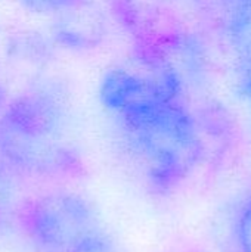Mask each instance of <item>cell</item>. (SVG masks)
Segmentation results:
<instances>
[{
  "label": "cell",
  "instance_id": "3",
  "mask_svg": "<svg viewBox=\"0 0 251 252\" xmlns=\"http://www.w3.org/2000/svg\"><path fill=\"white\" fill-rule=\"evenodd\" d=\"M21 224L31 242L43 252H68L99 229L95 207L74 192H49L24 205Z\"/></svg>",
  "mask_w": 251,
  "mask_h": 252
},
{
  "label": "cell",
  "instance_id": "9",
  "mask_svg": "<svg viewBox=\"0 0 251 252\" xmlns=\"http://www.w3.org/2000/svg\"><path fill=\"white\" fill-rule=\"evenodd\" d=\"M235 235L240 252H251V195L238 214Z\"/></svg>",
  "mask_w": 251,
  "mask_h": 252
},
{
  "label": "cell",
  "instance_id": "7",
  "mask_svg": "<svg viewBox=\"0 0 251 252\" xmlns=\"http://www.w3.org/2000/svg\"><path fill=\"white\" fill-rule=\"evenodd\" d=\"M19 199V190L13 177V170L0 161V229L6 227L15 217Z\"/></svg>",
  "mask_w": 251,
  "mask_h": 252
},
{
  "label": "cell",
  "instance_id": "5",
  "mask_svg": "<svg viewBox=\"0 0 251 252\" xmlns=\"http://www.w3.org/2000/svg\"><path fill=\"white\" fill-rule=\"evenodd\" d=\"M52 32L68 49H93L107 35V18L92 0H67L52 12Z\"/></svg>",
  "mask_w": 251,
  "mask_h": 252
},
{
  "label": "cell",
  "instance_id": "10",
  "mask_svg": "<svg viewBox=\"0 0 251 252\" xmlns=\"http://www.w3.org/2000/svg\"><path fill=\"white\" fill-rule=\"evenodd\" d=\"M21 1L36 12H41V13L50 12L52 13L55 9H58L67 0H21Z\"/></svg>",
  "mask_w": 251,
  "mask_h": 252
},
{
  "label": "cell",
  "instance_id": "8",
  "mask_svg": "<svg viewBox=\"0 0 251 252\" xmlns=\"http://www.w3.org/2000/svg\"><path fill=\"white\" fill-rule=\"evenodd\" d=\"M68 252H120L117 244L101 229L92 232Z\"/></svg>",
  "mask_w": 251,
  "mask_h": 252
},
{
  "label": "cell",
  "instance_id": "11",
  "mask_svg": "<svg viewBox=\"0 0 251 252\" xmlns=\"http://www.w3.org/2000/svg\"><path fill=\"white\" fill-rule=\"evenodd\" d=\"M1 103H3V92H1V87H0V109H1Z\"/></svg>",
  "mask_w": 251,
  "mask_h": 252
},
{
  "label": "cell",
  "instance_id": "1",
  "mask_svg": "<svg viewBox=\"0 0 251 252\" xmlns=\"http://www.w3.org/2000/svg\"><path fill=\"white\" fill-rule=\"evenodd\" d=\"M67 114L53 90L18 96L0 115V161L30 176L61 179L81 173V162L65 139Z\"/></svg>",
  "mask_w": 251,
  "mask_h": 252
},
{
  "label": "cell",
  "instance_id": "2",
  "mask_svg": "<svg viewBox=\"0 0 251 252\" xmlns=\"http://www.w3.org/2000/svg\"><path fill=\"white\" fill-rule=\"evenodd\" d=\"M121 120L127 143L154 192H172L198 165L203 140L194 117L178 99L158 102Z\"/></svg>",
  "mask_w": 251,
  "mask_h": 252
},
{
  "label": "cell",
  "instance_id": "4",
  "mask_svg": "<svg viewBox=\"0 0 251 252\" xmlns=\"http://www.w3.org/2000/svg\"><path fill=\"white\" fill-rule=\"evenodd\" d=\"M99 97L105 108L127 117L163 100L179 97V80L166 63H155L151 74L117 68L105 74Z\"/></svg>",
  "mask_w": 251,
  "mask_h": 252
},
{
  "label": "cell",
  "instance_id": "6",
  "mask_svg": "<svg viewBox=\"0 0 251 252\" xmlns=\"http://www.w3.org/2000/svg\"><path fill=\"white\" fill-rule=\"evenodd\" d=\"M226 27L231 44L243 63V68H250L251 0H232Z\"/></svg>",
  "mask_w": 251,
  "mask_h": 252
}]
</instances>
